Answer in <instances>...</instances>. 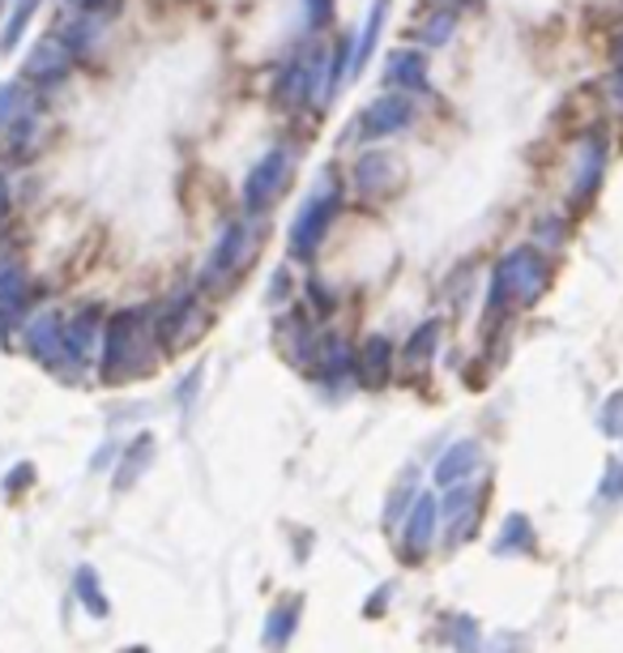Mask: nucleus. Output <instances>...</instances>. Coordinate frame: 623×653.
Returning a JSON list of instances; mask_svg holds the SVG:
<instances>
[{
    "mask_svg": "<svg viewBox=\"0 0 623 653\" xmlns=\"http://www.w3.org/2000/svg\"><path fill=\"white\" fill-rule=\"evenodd\" d=\"M551 287V261L538 248H513L492 269L487 287V321H504L513 308L538 303Z\"/></svg>",
    "mask_w": 623,
    "mask_h": 653,
    "instance_id": "f257e3e1",
    "label": "nucleus"
},
{
    "mask_svg": "<svg viewBox=\"0 0 623 653\" xmlns=\"http://www.w3.org/2000/svg\"><path fill=\"white\" fill-rule=\"evenodd\" d=\"M103 376L107 381H129L137 372L150 367V321L141 308H129V312H116L107 329H103Z\"/></svg>",
    "mask_w": 623,
    "mask_h": 653,
    "instance_id": "f03ea898",
    "label": "nucleus"
},
{
    "mask_svg": "<svg viewBox=\"0 0 623 653\" xmlns=\"http://www.w3.org/2000/svg\"><path fill=\"white\" fill-rule=\"evenodd\" d=\"M342 214V184H325L299 205L296 223H291V235H287V253L296 261H312L325 244L333 218Z\"/></svg>",
    "mask_w": 623,
    "mask_h": 653,
    "instance_id": "7ed1b4c3",
    "label": "nucleus"
},
{
    "mask_svg": "<svg viewBox=\"0 0 623 653\" xmlns=\"http://www.w3.org/2000/svg\"><path fill=\"white\" fill-rule=\"evenodd\" d=\"M253 257H257V235H253V227L248 223H227V231L218 235V244H214V253H210V261H205V269H201V291H218V287H227V282H235L248 265H253Z\"/></svg>",
    "mask_w": 623,
    "mask_h": 653,
    "instance_id": "20e7f679",
    "label": "nucleus"
},
{
    "mask_svg": "<svg viewBox=\"0 0 623 653\" xmlns=\"http://www.w3.org/2000/svg\"><path fill=\"white\" fill-rule=\"evenodd\" d=\"M291 167H296V154H291L287 146L269 150L261 163H253L248 180H244V205H248V214H253V218H257V214H265V210H269L278 196L287 193Z\"/></svg>",
    "mask_w": 623,
    "mask_h": 653,
    "instance_id": "39448f33",
    "label": "nucleus"
},
{
    "mask_svg": "<svg viewBox=\"0 0 623 653\" xmlns=\"http://www.w3.org/2000/svg\"><path fill=\"white\" fill-rule=\"evenodd\" d=\"M325 65H329L325 47L299 52L296 61L282 68V77H278V98H282L287 107H299V103H308V98H321V73H325Z\"/></svg>",
    "mask_w": 623,
    "mask_h": 653,
    "instance_id": "423d86ee",
    "label": "nucleus"
},
{
    "mask_svg": "<svg viewBox=\"0 0 623 653\" xmlns=\"http://www.w3.org/2000/svg\"><path fill=\"white\" fill-rule=\"evenodd\" d=\"M26 346L39 363H47L52 372H65L73 367L68 360V346H65V317L61 312H39L26 321Z\"/></svg>",
    "mask_w": 623,
    "mask_h": 653,
    "instance_id": "0eeeda50",
    "label": "nucleus"
},
{
    "mask_svg": "<svg viewBox=\"0 0 623 653\" xmlns=\"http://www.w3.org/2000/svg\"><path fill=\"white\" fill-rule=\"evenodd\" d=\"M410 125H415V103H410V95H401V90L367 103L359 116L363 137H397V132H406Z\"/></svg>",
    "mask_w": 623,
    "mask_h": 653,
    "instance_id": "6e6552de",
    "label": "nucleus"
},
{
    "mask_svg": "<svg viewBox=\"0 0 623 653\" xmlns=\"http://www.w3.org/2000/svg\"><path fill=\"white\" fill-rule=\"evenodd\" d=\"M68 68H73V47H68L65 39L47 34V39H39L31 47V56L22 65V77L34 82V86H56V82L68 77Z\"/></svg>",
    "mask_w": 623,
    "mask_h": 653,
    "instance_id": "1a4fd4ad",
    "label": "nucleus"
},
{
    "mask_svg": "<svg viewBox=\"0 0 623 653\" xmlns=\"http://www.w3.org/2000/svg\"><path fill=\"white\" fill-rule=\"evenodd\" d=\"M479 504H483V491L470 488L465 479L461 483H449L444 500H440V513H444V525H449V547L465 543L474 534V522H479Z\"/></svg>",
    "mask_w": 623,
    "mask_h": 653,
    "instance_id": "9d476101",
    "label": "nucleus"
},
{
    "mask_svg": "<svg viewBox=\"0 0 623 653\" xmlns=\"http://www.w3.org/2000/svg\"><path fill=\"white\" fill-rule=\"evenodd\" d=\"M602 171H606V137L590 132L581 146H577V167H572V201H590L602 184Z\"/></svg>",
    "mask_w": 623,
    "mask_h": 653,
    "instance_id": "9b49d317",
    "label": "nucleus"
},
{
    "mask_svg": "<svg viewBox=\"0 0 623 653\" xmlns=\"http://www.w3.org/2000/svg\"><path fill=\"white\" fill-rule=\"evenodd\" d=\"M436 522H440V500L423 491L415 504H410V517H406V529H401V552L410 559H419L431 547L436 538Z\"/></svg>",
    "mask_w": 623,
    "mask_h": 653,
    "instance_id": "f8f14e48",
    "label": "nucleus"
},
{
    "mask_svg": "<svg viewBox=\"0 0 623 653\" xmlns=\"http://www.w3.org/2000/svg\"><path fill=\"white\" fill-rule=\"evenodd\" d=\"M355 189L359 193H389L397 180H401V163L389 150H363L355 159V171H351Z\"/></svg>",
    "mask_w": 623,
    "mask_h": 653,
    "instance_id": "ddd939ff",
    "label": "nucleus"
},
{
    "mask_svg": "<svg viewBox=\"0 0 623 653\" xmlns=\"http://www.w3.org/2000/svg\"><path fill=\"white\" fill-rule=\"evenodd\" d=\"M427 56L415 52V47H394L385 56V86L389 90H401V95H419L427 90Z\"/></svg>",
    "mask_w": 623,
    "mask_h": 653,
    "instance_id": "4468645a",
    "label": "nucleus"
},
{
    "mask_svg": "<svg viewBox=\"0 0 623 653\" xmlns=\"http://www.w3.org/2000/svg\"><path fill=\"white\" fill-rule=\"evenodd\" d=\"M103 312L95 308V303H86L73 321H65V346H68V360H73V367L77 363H90L95 355H99V321Z\"/></svg>",
    "mask_w": 623,
    "mask_h": 653,
    "instance_id": "2eb2a0df",
    "label": "nucleus"
},
{
    "mask_svg": "<svg viewBox=\"0 0 623 653\" xmlns=\"http://www.w3.org/2000/svg\"><path fill=\"white\" fill-rule=\"evenodd\" d=\"M355 372H359V381L367 389H380L389 381V372H394V342L385 333L363 338L359 355H355Z\"/></svg>",
    "mask_w": 623,
    "mask_h": 653,
    "instance_id": "dca6fc26",
    "label": "nucleus"
},
{
    "mask_svg": "<svg viewBox=\"0 0 623 653\" xmlns=\"http://www.w3.org/2000/svg\"><path fill=\"white\" fill-rule=\"evenodd\" d=\"M385 18H389V0H372L367 22H363L355 47H351V73H346V82H355L363 68H367V61L376 56V43H380V31H385Z\"/></svg>",
    "mask_w": 623,
    "mask_h": 653,
    "instance_id": "f3484780",
    "label": "nucleus"
},
{
    "mask_svg": "<svg viewBox=\"0 0 623 653\" xmlns=\"http://www.w3.org/2000/svg\"><path fill=\"white\" fill-rule=\"evenodd\" d=\"M479 461H483V445L479 440H458V445H449L444 449V458L436 461V483H461V479H470L474 470H479Z\"/></svg>",
    "mask_w": 623,
    "mask_h": 653,
    "instance_id": "a211bd4d",
    "label": "nucleus"
},
{
    "mask_svg": "<svg viewBox=\"0 0 623 653\" xmlns=\"http://www.w3.org/2000/svg\"><path fill=\"white\" fill-rule=\"evenodd\" d=\"M321 376H325L329 385H337V381H346L351 372H355V351L346 346V338H337V333H329L321 338Z\"/></svg>",
    "mask_w": 623,
    "mask_h": 653,
    "instance_id": "6ab92c4d",
    "label": "nucleus"
},
{
    "mask_svg": "<svg viewBox=\"0 0 623 653\" xmlns=\"http://www.w3.org/2000/svg\"><path fill=\"white\" fill-rule=\"evenodd\" d=\"M150 458H154V436L141 431L129 449H125V461H120V470H116V491H129L132 483L141 479V470L150 465Z\"/></svg>",
    "mask_w": 623,
    "mask_h": 653,
    "instance_id": "aec40b11",
    "label": "nucleus"
},
{
    "mask_svg": "<svg viewBox=\"0 0 623 653\" xmlns=\"http://www.w3.org/2000/svg\"><path fill=\"white\" fill-rule=\"evenodd\" d=\"M31 111H34V98L22 82H4L0 86V132L9 129V125H18L22 116H31Z\"/></svg>",
    "mask_w": 623,
    "mask_h": 653,
    "instance_id": "412c9836",
    "label": "nucleus"
},
{
    "mask_svg": "<svg viewBox=\"0 0 623 653\" xmlns=\"http://www.w3.org/2000/svg\"><path fill=\"white\" fill-rule=\"evenodd\" d=\"M34 13H39V0H13L9 22H4V31H0V52H13V47L22 43V34H26Z\"/></svg>",
    "mask_w": 623,
    "mask_h": 653,
    "instance_id": "4be33fe9",
    "label": "nucleus"
},
{
    "mask_svg": "<svg viewBox=\"0 0 623 653\" xmlns=\"http://www.w3.org/2000/svg\"><path fill=\"white\" fill-rule=\"evenodd\" d=\"M525 547H534V529H529V517L513 513V517L504 522V534L495 538V556H508V552H525Z\"/></svg>",
    "mask_w": 623,
    "mask_h": 653,
    "instance_id": "5701e85b",
    "label": "nucleus"
},
{
    "mask_svg": "<svg viewBox=\"0 0 623 653\" xmlns=\"http://www.w3.org/2000/svg\"><path fill=\"white\" fill-rule=\"evenodd\" d=\"M73 581H77V598H82V602H86V611H90V615H107V598H103V586H99V572H95V568H90V564H86V568H77V577H73Z\"/></svg>",
    "mask_w": 623,
    "mask_h": 653,
    "instance_id": "b1692460",
    "label": "nucleus"
},
{
    "mask_svg": "<svg viewBox=\"0 0 623 653\" xmlns=\"http://www.w3.org/2000/svg\"><path fill=\"white\" fill-rule=\"evenodd\" d=\"M436 342H440V321H423L406 342V363H427L436 355Z\"/></svg>",
    "mask_w": 623,
    "mask_h": 653,
    "instance_id": "393cba45",
    "label": "nucleus"
},
{
    "mask_svg": "<svg viewBox=\"0 0 623 653\" xmlns=\"http://www.w3.org/2000/svg\"><path fill=\"white\" fill-rule=\"evenodd\" d=\"M458 13L461 9H440V13H431V22L423 26L427 47H444V43H449V34H453V26H458Z\"/></svg>",
    "mask_w": 623,
    "mask_h": 653,
    "instance_id": "a878e982",
    "label": "nucleus"
},
{
    "mask_svg": "<svg viewBox=\"0 0 623 653\" xmlns=\"http://www.w3.org/2000/svg\"><path fill=\"white\" fill-rule=\"evenodd\" d=\"M296 620H299V602L291 607V611H282V607H278V611L269 615V632H265L269 650H282V641H291V632H296L291 623H296Z\"/></svg>",
    "mask_w": 623,
    "mask_h": 653,
    "instance_id": "bb28decb",
    "label": "nucleus"
},
{
    "mask_svg": "<svg viewBox=\"0 0 623 653\" xmlns=\"http://www.w3.org/2000/svg\"><path fill=\"white\" fill-rule=\"evenodd\" d=\"M598 495H602L606 504L623 495V461H606V470H602V483H598Z\"/></svg>",
    "mask_w": 623,
    "mask_h": 653,
    "instance_id": "cd10ccee",
    "label": "nucleus"
},
{
    "mask_svg": "<svg viewBox=\"0 0 623 653\" xmlns=\"http://www.w3.org/2000/svg\"><path fill=\"white\" fill-rule=\"evenodd\" d=\"M598 424H602V431H606V436H623V393L606 397V406H602Z\"/></svg>",
    "mask_w": 623,
    "mask_h": 653,
    "instance_id": "c85d7f7f",
    "label": "nucleus"
},
{
    "mask_svg": "<svg viewBox=\"0 0 623 653\" xmlns=\"http://www.w3.org/2000/svg\"><path fill=\"white\" fill-rule=\"evenodd\" d=\"M458 632H453V641H458L461 653H479V628H474V620L470 615H461L458 623H453Z\"/></svg>",
    "mask_w": 623,
    "mask_h": 653,
    "instance_id": "c756f323",
    "label": "nucleus"
},
{
    "mask_svg": "<svg viewBox=\"0 0 623 653\" xmlns=\"http://www.w3.org/2000/svg\"><path fill=\"white\" fill-rule=\"evenodd\" d=\"M68 9H77V13H103V18H111V9L120 4V0H65Z\"/></svg>",
    "mask_w": 623,
    "mask_h": 653,
    "instance_id": "7c9ffc66",
    "label": "nucleus"
},
{
    "mask_svg": "<svg viewBox=\"0 0 623 653\" xmlns=\"http://www.w3.org/2000/svg\"><path fill=\"white\" fill-rule=\"evenodd\" d=\"M201 376H205V367H193V372H189V381H180V406H184V410H189V406H193V397H197V385H201Z\"/></svg>",
    "mask_w": 623,
    "mask_h": 653,
    "instance_id": "2f4dec72",
    "label": "nucleus"
},
{
    "mask_svg": "<svg viewBox=\"0 0 623 653\" xmlns=\"http://www.w3.org/2000/svg\"><path fill=\"white\" fill-rule=\"evenodd\" d=\"M333 18V0H308V26H325Z\"/></svg>",
    "mask_w": 623,
    "mask_h": 653,
    "instance_id": "473e14b6",
    "label": "nucleus"
},
{
    "mask_svg": "<svg viewBox=\"0 0 623 653\" xmlns=\"http://www.w3.org/2000/svg\"><path fill=\"white\" fill-rule=\"evenodd\" d=\"M282 291H291V269H287V265L273 274V291H269V303H278V299H282Z\"/></svg>",
    "mask_w": 623,
    "mask_h": 653,
    "instance_id": "72a5a7b5",
    "label": "nucleus"
},
{
    "mask_svg": "<svg viewBox=\"0 0 623 653\" xmlns=\"http://www.w3.org/2000/svg\"><path fill=\"white\" fill-rule=\"evenodd\" d=\"M406 500H410V483L394 491V500H389V509H385V522H397V513H401V504H406Z\"/></svg>",
    "mask_w": 623,
    "mask_h": 653,
    "instance_id": "f704fd0d",
    "label": "nucleus"
},
{
    "mask_svg": "<svg viewBox=\"0 0 623 653\" xmlns=\"http://www.w3.org/2000/svg\"><path fill=\"white\" fill-rule=\"evenodd\" d=\"M26 479H34V470H31V465H18V470H13L9 479H4V488L13 491V488H18V483H26Z\"/></svg>",
    "mask_w": 623,
    "mask_h": 653,
    "instance_id": "c9c22d12",
    "label": "nucleus"
},
{
    "mask_svg": "<svg viewBox=\"0 0 623 653\" xmlns=\"http://www.w3.org/2000/svg\"><path fill=\"white\" fill-rule=\"evenodd\" d=\"M4 214H9V184H4V175H0V223H4Z\"/></svg>",
    "mask_w": 623,
    "mask_h": 653,
    "instance_id": "e433bc0d",
    "label": "nucleus"
},
{
    "mask_svg": "<svg viewBox=\"0 0 623 653\" xmlns=\"http://www.w3.org/2000/svg\"><path fill=\"white\" fill-rule=\"evenodd\" d=\"M615 65H620V73H623V34H620V43H615Z\"/></svg>",
    "mask_w": 623,
    "mask_h": 653,
    "instance_id": "4c0bfd02",
    "label": "nucleus"
},
{
    "mask_svg": "<svg viewBox=\"0 0 623 653\" xmlns=\"http://www.w3.org/2000/svg\"><path fill=\"white\" fill-rule=\"evenodd\" d=\"M129 653H146V650H129Z\"/></svg>",
    "mask_w": 623,
    "mask_h": 653,
    "instance_id": "58836bf2",
    "label": "nucleus"
}]
</instances>
